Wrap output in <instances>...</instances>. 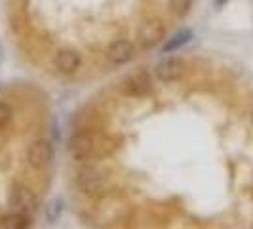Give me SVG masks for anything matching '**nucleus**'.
I'll list each match as a JSON object with an SVG mask.
<instances>
[{
    "mask_svg": "<svg viewBox=\"0 0 253 229\" xmlns=\"http://www.w3.org/2000/svg\"><path fill=\"white\" fill-rule=\"evenodd\" d=\"M76 185L80 187V191L88 197H103V193L107 189V183L103 178L101 170H97L95 166H86V168H80L78 174H76Z\"/></svg>",
    "mask_w": 253,
    "mask_h": 229,
    "instance_id": "obj_1",
    "label": "nucleus"
},
{
    "mask_svg": "<svg viewBox=\"0 0 253 229\" xmlns=\"http://www.w3.org/2000/svg\"><path fill=\"white\" fill-rule=\"evenodd\" d=\"M10 206L13 212H21L25 216H33L38 210V197L33 189L25 185H13L10 191Z\"/></svg>",
    "mask_w": 253,
    "mask_h": 229,
    "instance_id": "obj_2",
    "label": "nucleus"
},
{
    "mask_svg": "<svg viewBox=\"0 0 253 229\" xmlns=\"http://www.w3.org/2000/svg\"><path fill=\"white\" fill-rule=\"evenodd\" d=\"M122 90H124V94L129 96V98H145L147 94H151V90H152L151 75H149L145 69H139V71L131 73V75L124 80Z\"/></svg>",
    "mask_w": 253,
    "mask_h": 229,
    "instance_id": "obj_3",
    "label": "nucleus"
},
{
    "mask_svg": "<svg viewBox=\"0 0 253 229\" xmlns=\"http://www.w3.org/2000/svg\"><path fill=\"white\" fill-rule=\"evenodd\" d=\"M53 159V147L48 140L33 141L27 149V163L33 168H44L48 166Z\"/></svg>",
    "mask_w": 253,
    "mask_h": 229,
    "instance_id": "obj_4",
    "label": "nucleus"
},
{
    "mask_svg": "<svg viewBox=\"0 0 253 229\" xmlns=\"http://www.w3.org/2000/svg\"><path fill=\"white\" fill-rule=\"evenodd\" d=\"M166 37L164 23L160 19H149L139 29V44L145 50H151L156 44H160Z\"/></svg>",
    "mask_w": 253,
    "mask_h": 229,
    "instance_id": "obj_5",
    "label": "nucleus"
},
{
    "mask_svg": "<svg viewBox=\"0 0 253 229\" xmlns=\"http://www.w3.org/2000/svg\"><path fill=\"white\" fill-rule=\"evenodd\" d=\"M93 138L88 132H75L69 140V153L76 161H86L93 153Z\"/></svg>",
    "mask_w": 253,
    "mask_h": 229,
    "instance_id": "obj_6",
    "label": "nucleus"
},
{
    "mask_svg": "<svg viewBox=\"0 0 253 229\" xmlns=\"http://www.w3.org/2000/svg\"><path fill=\"white\" fill-rule=\"evenodd\" d=\"M185 73V63L179 57H168L156 65L154 75L160 82H175Z\"/></svg>",
    "mask_w": 253,
    "mask_h": 229,
    "instance_id": "obj_7",
    "label": "nucleus"
},
{
    "mask_svg": "<svg viewBox=\"0 0 253 229\" xmlns=\"http://www.w3.org/2000/svg\"><path fill=\"white\" fill-rule=\"evenodd\" d=\"M107 57L113 61L114 65H124L133 57V44L126 40V38H118L107 50Z\"/></svg>",
    "mask_w": 253,
    "mask_h": 229,
    "instance_id": "obj_8",
    "label": "nucleus"
},
{
    "mask_svg": "<svg viewBox=\"0 0 253 229\" xmlns=\"http://www.w3.org/2000/svg\"><path fill=\"white\" fill-rule=\"evenodd\" d=\"M80 63H82L80 54L75 50H61L55 56V67L63 75H73L75 71H78Z\"/></svg>",
    "mask_w": 253,
    "mask_h": 229,
    "instance_id": "obj_9",
    "label": "nucleus"
},
{
    "mask_svg": "<svg viewBox=\"0 0 253 229\" xmlns=\"http://www.w3.org/2000/svg\"><path fill=\"white\" fill-rule=\"evenodd\" d=\"M190 40H192V31L190 29H181V31H177L175 35H171L166 40V44L162 46V52L164 54H171V52L175 50H181L185 44H189Z\"/></svg>",
    "mask_w": 253,
    "mask_h": 229,
    "instance_id": "obj_10",
    "label": "nucleus"
},
{
    "mask_svg": "<svg viewBox=\"0 0 253 229\" xmlns=\"http://www.w3.org/2000/svg\"><path fill=\"white\" fill-rule=\"evenodd\" d=\"M31 226V216H25L21 212H12L8 216L0 220V228L2 229H25Z\"/></svg>",
    "mask_w": 253,
    "mask_h": 229,
    "instance_id": "obj_11",
    "label": "nucleus"
},
{
    "mask_svg": "<svg viewBox=\"0 0 253 229\" xmlns=\"http://www.w3.org/2000/svg\"><path fill=\"white\" fill-rule=\"evenodd\" d=\"M44 212H46V220L50 224H55L59 220V216L63 214V201L61 199H51L50 203L46 204Z\"/></svg>",
    "mask_w": 253,
    "mask_h": 229,
    "instance_id": "obj_12",
    "label": "nucleus"
},
{
    "mask_svg": "<svg viewBox=\"0 0 253 229\" xmlns=\"http://www.w3.org/2000/svg\"><path fill=\"white\" fill-rule=\"evenodd\" d=\"M192 0H169V10L175 15H185L190 10Z\"/></svg>",
    "mask_w": 253,
    "mask_h": 229,
    "instance_id": "obj_13",
    "label": "nucleus"
},
{
    "mask_svg": "<svg viewBox=\"0 0 253 229\" xmlns=\"http://www.w3.org/2000/svg\"><path fill=\"white\" fill-rule=\"evenodd\" d=\"M12 118V109L6 105V103L0 102V128H4Z\"/></svg>",
    "mask_w": 253,
    "mask_h": 229,
    "instance_id": "obj_14",
    "label": "nucleus"
},
{
    "mask_svg": "<svg viewBox=\"0 0 253 229\" xmlns=\"http://www.w3.org/2000/svg\"><path fill=\"white\" fill-rule=\"evenodd\" d=\"M252 122H253V111H252Z\"/></svg>",
    "mask_w": 253,
    "mask_h": 229,
    "instance_id": "obj_15",
    "label": "nucleus"
}]
</instances>
